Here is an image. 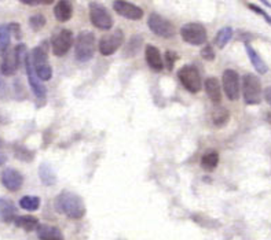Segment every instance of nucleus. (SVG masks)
<instances>
[{
  "label": "nucleus",
  "mask_w": 271,
  "mask_h": 240,
  "mask_svg": "<svg viewBox=\"0 0 271 240\" xmlns=\"http://www.w3.org/2000/svg\"><path fill=\"white\" fill-rule=\"evenodd\" d=\"M55 210L62 213L68 219L80 220L86 214V205L82 198L78 193L70 192V191H62L55 198Z\"/></svg>",
  "instance_id": "f257e3e1"
},
{
  "label": "nucleus",
  "mask_w": 271,
  "mask_h": 240,
  "mask_svg": "<svg viewBox=\"0 0 271 240\" xmlns=\"http://www.w3.org/2000/svg\"><path fill=\"white\" fill-rule=\"evenodd\" d=\"M28 55L26 47L24 44H18L15 48H9L7 51L2 54L0 59V73L3 76H13L18 70L21 62H25Z\"/></svg>",
  "instance_id": "f03ea898"
},
{
  "label": "nucleus",
  "mask_w": 271,
  "mask_h": 240,
  "mask_svg": "<svg viewBox=\"0 0 271 240\" xmlns=\"http://www.w3.org/2000/svg\"><path fill=\"white\" fill-rule=\"evenodd\" d=\"M30 60H32V64H33V69H35L37 77L42 81L51 80L52 68L50 62H48L47 50H46L44 46H39V47H35L32 50V52H30Z\"/></svg>",
  "instance_id": "7ed1b4c3"
},
{
  "label": "nucleus",
  "mask_w": 271,
  "mask_h": 240,
  "mask_svg": "<svg viewBox=\"0 0 271 240\" xmlns=\"http://www.w3.org/2000/svg\"><path fill=\"white\" fill-rule=\"evenodd\" d=\"M95 36L92 32H82L79 34L78 39H76V44H74V55H76V59L79 62H88V60L92 59L95 52Z\"/></svg>",
  "instance_id": "20e7f679"
},
{
  "label": "nucleus",
  "mask_w": 271,
  "mask_h": 240,
  "mask_svg": "<svg viewBox=\"0 0 271 240\" xmlns=\"http://www.w3.org/2000/svg\"><path fill=\"white\" fill-rule=\"evenodd\" d=\"M242 96L246 104H259L262 102V81L255 74H245L242 78Z\"/></svg>",
  "instance_id": "39448f33"
},
{
  "label": "nucleus",
  "mask_w": 271,
  "mask_h": 240,
  "mask_svg": "<svg viewBox=\"0 0 271 240\" xmlns=\"http://www.w3.org/2000/svg\"><path fill=\"white\" fill-rule=\"evenodd\" d=\"M178 77L181 80L182 85L191 94H197L202 88V80L200 76L198 69L193 64H185L183 68L179 69Z\"/></svg>",
  "instance_id": "423d86ee"
},
{
  "label": "nucleus",
  "mask_w": 271,
  "mask_h": 240,
  "mask_svg": "<svg viewBox=\"0 0 271 240\" xmlns=\"http://www.w3.org/2000/svg\"><path fill=\"white\" fill-rule=\"evenodd\" d=\"M181 36L183 41L190 46H202L207 43V29L197 22H190L182 26Z\"/></svg>",
  "instance_id": "0eeeda50"
},
{
  "label": "nucleus",
  "mask_w": 271,
  "mask_h": 240,
  "mask_svg": "<svg viewBox=\"0 0 271 240\" xmlns=\"http://www.w3.org/2000/svg\"><path fill=\"white\" fill-rule=\"evenodd\" d=\"M147 26L156 36H160V37H164V39L173 37L175 33H177V28L173 26L172 22H169L167 18H164L163 15L156 13L149 15Z\"/></svg>",
  "instance_id": "6e6552de"
},
{
  "label": "nucleus",
  "mask_w": 271,
  "mask_h": 240,
  "mask_svg": "<svg viewBox=\"0 0 271 240\" xmlns=\"http://www.w3.org/2000/svg\"><path fill=\"white\" fill-rule=\"evenodd\" d=\"M90 21L91 24L101 30H109L113 28V18L106 7L96 2L90 3Z\"/></svg>",
  "instance_id": "1a4fd4ad"
},
{
  "label": "nucleus",
  "mask_w": 271,
  "mask_h": 240,
  "mask_svg": "<svg viewBox=\"0 0 271 240\" xmlns=\"http://www.w3.org/2000/svg\"><path fill=\"white\" fill-rule=\"evenodd\" d=\"M124 41V33L121 29H116L110 33L105 34L98 41L99 52L104 56H110L121 47Z\"/></svg>",
  "instance_id": "9d476101"
},
{
  "label": "nucleus",
  "mask_w": 271,
  "mask_h": 240,
  "mask_svg": "<svg viewBox=\"0 0 271 240\" xmlns=\"http://www.w3.org/2000/svg\"><path fill=\"white\" fill-rule=\"evenodd\" d=\"M73 44V33L69 29H60L52 36L51 46L55 56H64L69 52Z\"/></svg>",
  "instance_id": "9b49d317"
},
{
  "label": "nucleus",
  "mask_w": 271,
  "mask_h": 240,
  "mask_svg": "<svg viewBox=\"0 0 271 240\" xmlns=\"http://www.w3.org/2000/svg\"><path fill=\"white\" fill-rule=\"evenodd\" d=\"M222 85H223L224 94L227 96L228 100H238L240 98V91H241V84H240V77L236 70L227 69L223 72L222 77Z\"/></svg>",
  "instance_id": "f8f14e48"
},
{
  "label": "nucleus",
  "mask_w": 271,
  "mask_h": 240,
  "mask_svg": "<svg viewBox=\"0 0 271 240\" xmlns=\"http://www.w3.org/2000/svg\"><path fill=\"white\" fill-rule=\"evenodd\" d=\"M25 69H26V74H28V81H29V85L32 88V92L35 94L36 98L43 99L47 94L46 91V86L43 85V82L37 77L35 69H33V64H32V60H30V54H28L25 58Z\"/></svg>",
  "instance_id": "ddd939ff"
},
{
  "label": "nucleus",
  "mask_w": 271,
  "mask_h": 240,
  "mask_svg": "<svg viewBox=\"0 0 271 240\" xmlns=\"http://www.w3.org/2000/svg\"><path fill=\"white\" fill-rule=\"evenodd\" d=\"M113 9L119 15L131 19V21H139L143 18V10L139 6L132 5L129 2L116 0V2H113Z\"/></svg>",
  "instance_id": "4468645a"
},
{
  "label": "nucleus",
  "mask_w": 271,
  "mask_h": 240,
  "mask_svg": "<svg viewBox=\"0 0 271 240\" xmlns=\"http://www.w3.org/2000/svg\"><path fill=\"white\" fill-rule=\"evenodd\" d=\"M2 183L9 191L17 192V191L21 189L22 184H24V176L15 169L9 167V169H6L2 173Z\"/></svg>",
  "instance_id": "2eb2a0df"
},
{
  "label": "nucleus",
  "mask_w": 271,
  "mask_h": 240,
  "mask_svg": "<svg viewBox=\"0 0 271 240\" xmlns=\"http://www.w3.org/2000/svg\"><path fill=\"white\" fill-rule=\"evenodd\" d=\"M145 59L146 63L149 64V68L154 72H161L164 68L163 58L160 55L159 48H156L154 46H147L145 48Z\"/></svg>",
  "instance_id": "dca6fc26"
},
{
  "label": "nucleus",
  "mask_w": 271,
  "mask_h": 240,
  "mask_svg": "<svg viewBox=\"0 0 271 240\" xmlns=\"http://www.w3.org/2000/svg\"><path fill=\"white\" fill-rule=\"evenodd\" d=\"M36 232L40 240H65L64 233L61 232L60 228L47 224H40Z\"/></svg>",
  "instance_id": "f3484780"
},
{
  "label": "nucleus",
  "mask_w": 271,
  "mask_h": 240,
  "mask_svg": "<svg viewBox=\"0 0 271 240\" xmlns=\"http://www.w3.org/2000/svg\"><path fill=\"white\" fill-rule=\"evenodd\" d=\"M205 92L208 98L211 99V102L220 103L222 102V86H220L219 80L216 77H209L205 80Z\"/></svg>",
  "instance_id": "a211bd4d"
},
{
  "label": "nucleus",
  "mask_w": 271,
  "mask_h": 240,
  "mask_svg": "<svg viewBox=\"0 0 271 240\" xmlns=\"http://www.w3.org/2000/svg\"><path fill=\"white\" fill-rule=\"evenodd\" d=\"M54 15H55L56 21L68 22L73 15V6L66 0H61L54 7Z\"/></svg>",
  "instance_id": "6ab92c4d"
},
{
  "label": "nucleus",
  "mask_w": 271,
  "mask_h": 240,
  "mask_svg": "<svg viewBox=\"0 0 271 240\" xmlns=\"http://www.w3.org/2000/svg\"><path fill=\"white\" fill-rule=\"evenodd\" d=\"M245 51H246V54H248V56H249L252 64H254L255 70H256L259 74H266L268 68H267V64L264 63V60L262 59V56L259 55L258 52H256V50H255L252 46L245 43Z\"/></svg>",
  "instance_id": "aec40b11"
},
{
  "label": "nucleus",
  "mask_w": 271,
  "mask_h": 240,
  "mask_svg": "<svg viewBox=\"0 0 271 240\" xmlns=\"http://www.w3.org/2000/svg\"><path fill=\"white\" fill-rule=\"evenodd\" d=\"M0 219L6 223L15 220V206L10 199L0 198Z\"/></svg>",
  "instance_id": "412c9836"
},
{
  "label": "nucleus",
  "mask_w": 271,
  "mask_h": 240,
  "mask_svg": "<svg viewBox=\"0 0 271 240\" xmlns=\"http://www.w3.org/2000/svg\"><path fill=\"white\" fill-rule=\"evenodd\" d=\"M39 177L42 183L47 187L48 185H54L56 183L55 171H54L51 165L47 162H43L39 166Z\"/></svg>",
  "instance_id": "4be33fe9"
},
{
  "label": "nucleus",
  "mask_w": 271,
  "mask_h": 240,
  "mask_svg": "<svg viewBox=\"0 0 271 240\" xmlns=\"http://www.w3.org/2000/svg\"><path fill=\"white\" fill-rule=\"evenodd\" d=\"M219 165V154L215 150H208L201 158V166L207 171L215 170Z\"/></svg>",
  "instance_id": "5701e85b"
},
{
  "label": "nucleus",
  "mask_w": 271,
  "mask_h": 240,
  "mask_svg": "<svg viewBox=\"0 0 271 240\" xmlns=\"http://www.w3.org/2000/svg\"><path fill=\"white\" fill-rule=\"evenodd\" d=\"M14 224H15L18 228H22V229L26 232L35 231L40 225L37 219H36V217H32V215H20V217H15Z\"/></svg>",
  "instance_id": "b1692460"
},
{
  "label": "nucleus",
  "mask_w": 271,
  "mask_h": 240,
  "mask_svg": "<svg viewBox=\"0 0 271 240\" xmlns=\"http://www.w3.org/2000/svg\"><path fill=\"white\" fill-rule=\"evenodd\" d=\"M228 118H230V113L224 107H216L212 112V122L218 128H222V126L227 124Z\"/></svg>",
  "instance_id": "393cba45"
},
{
  "label": "nucleus",
  "mask_w": 271,
  "mask_h": 240,
  "mask_svg": "<svg viewBox=\"0 0 271 240\" xmlns=\"http://www.w3.org/2000/svg\"><path fill=\"white\" fill-rule=\"evenodd\" d=\"M233 37V29L230 26H226V28H222V29L218 32L215 37V44L218 48H224L228 44V41L231 40Z\"/></svg>",
  "instance_id": "a878e982"
},
{
  "label": "nucleus",
  "mask_w": 271,
  "mask_h": 240,
  "mask_svg": "<svg viewBox=\"0 0 271 240\" xmlns=\"http://www.w3.org/2000/svg\"><path fill=\"white\" fill-rule=\"evenodd\" d=\"M10 39H11L10 25H0V54L9 50Z\"/></svg>",
  "instance_id": "bb28decb"
},
{
  "label": "nucleus",
  "mask_w": 271,
  "mask_h": 240,
  "mask_svg": "<svg viewBox=\"0 0 271 240\" xmlns=\"http://www.w3.org/2000/svg\"><path fill=\"white\" fill-rule=\"evenodd\" d=\"M21 209L26 211H36L40 207V198L39 197H24L20 201Z\"/></svg>",
  "instance_id": "cd10ccee"
},
{
  "label": "nucleus",
  "mask_w": 271,
  "mask_h": 240,
  "mask_svg": "<svg viewBox=\"0 0 271 240\" xmlns=\"http://www.w3.org/2000/svg\"><path fill=\"white\" fill-rule=\"evenodd\" d=\"M14 154L17 157L18 159H21V161H32L35 154H33V151L28 150L26 147L24 146H15L14 147Z\"/></svg>",
  "instance_id": "c85d7f7f"
},
{
  "label": "nucleus",
  "mask_w": 271,
  "mask_h": 240,
  "mask_svg": "<svg viewBox=\"0 0 271 240\" xmlns=\"http://www.w3.org/2000/svg\"><path fill=\"white\" fill-rule=\"evenodd\" d=\"M46 17L42 15V14H36V15H32L29 18V25L33 30H40L42 28L46 26Z\"/></svg>",
  "instance_id": "c756f323"
},
{
  "label": "nucleus",
  "mask_w": 271,
  "mask_h": 240,
  "mask_svg": "<svg viewBox=\"0 0 271 240\" xmlns=\"http://www.w3.org/2000/svg\"><path fill=\"white\" fill-rule=\"evenodd\" d=\"M179 59V56H178V54L175 51H169L168 50L167 52H165V63H167V69L171 72L173 69V64H175V62Z\"/></svg>",
  "instance_id": "7c9ffc66"
},
{
  "label": "nucleus",
  "mask_w": 271,
  "mask_h": 240,
  "mask_svg": "<svg viewBox=\"0 0 271 240\" xmlns=\"http://www.w3.org/2000/svg\"><path fill=\"white\" fill-rule=\"evenodd\" d=\"M246 6H248V7H249V9L252 10L254 13L259 14V15H262V17L264 18V19H266L267 24H270V25H271V15H268V14H267L266 11H264V10H262L260 7H258L256 5H252V3H246Z\"/></svg>",
  "instance_id": "2f4dec72"
},
{
  "label": "nucleus",
  "mask_w": 271,
  "mask_h": 240,
  "mask_svg": "<svg viewBox=\"0 0 271 240\" xmlns=\"http://www.w3.org/2000/svg\"><path fill=\"white\" fill-rule=\"evenodd\" d=\"M201 56L204 58V59H207V60L215 59V52H214V48H212V46H205V47L202 48Z\"/></svg>",
  "instance_id": "473e14b6"
},
{
  "label": "nucleus",
  "mask_w": 271,
  "mask_h": 240,
  "mask_svg": "<svg viewBox=\"0 0 271 240\" xmlns=\"http://www.w3.org/2000/svg\"><path fill=\"white\" fill-rule=\"evenodd\" d=\"M10 30L15 36V39L21 40V28H20L18 24H10Z\"/></svg>",
  "instance_id": "72a5a7b5"
},
{
  "label": "nucleus",
  "mask_w": 271,
  "mask_h": 240,
  "mask_svg": "<svg viewBox=\"0 0 271 240\" xmlns=\"http://www.w3.org/2000/svg\"><path fill=\"white\" fill-rule=\"evenodd\" d=\"M7 92V86H6V82L3 81V78L0 77V98H3Z\"/></svg>",
  "instance_id": "f704fd0d"
},
{
  "label": "nucleus",
  "mask_w": 271,
  "mask_h": 240,
  "mask_svg": "<svg viewBox=\"0 0 271 240\" xmlns=\"http://www.w3.org/2000/svg\"><path fill=\"white\" fill-rule=\"evenodd\" d=\"M264 99H266V102L271 106V86H267L266 90H264Z\"/></svg>",
  "instance_id": "c9c22d12"
},
{
  "label": "nucleus",
  "mask_w": 271,
  "mask_h": 240,
  "mask_svg": "<svg viewBox=\"0 0 271 240\" xmlns=\"http://www.w3.org/2000/svg\"><path fill=\"white\" fill-rule=\"evenodd\" d=\"M6 161H7V155H6L5 152L2 151V148H0V166H2V165H5Z\"/></svg>",
  "instance_id": "e433bc0d"
},
{
  "label": "nucleus",
  "mask_w": 271,
  "mask_h": 240,
  "mask_svg": "<svg viewBox=\"0 0 271 240\" xmlns=\"http://www.w3.org/2000/svg\"><path fill=\"white\" fill-rule=\"evenodd\" d=\"M266 121L268 122V124H271V112H268L266 114Z\"/></svg>",
  "instance_id": "4c0bfd02"
}]
</instances>
